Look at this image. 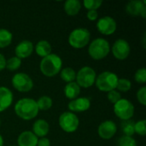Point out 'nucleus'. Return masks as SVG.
Wrapping results in <instances>:
<instances>
[{"instance_id":"nucleus-1","label":"nucleus","mask_w":146,"mask_h":146,"mask_svg":"<svg viewBox=\"0 0 146 146\" xmlns=\"http://www.w3.org/2000/svg\"><path fill=\"white\" fill-rule=\"evenodd\" d=\"M37 102L29 98H24L17 101L15 105V112L20 118L29 121L35 118L38 114Z\"/></svg>"},{"instance_id":"nucleus-2","label":"nucleus","mask_w":146,"mask_h":146,"mask_svg":"<svg viewBox=\"0 0 146 146\" xmlns=\"http://www.w3.org/2000/svg\"><path fill=\"white\" fill-rule=\"evenodd\" d=\"M40 71L46 77L56 76L62 68V58L54 53H50L45 57H43L40 62Z\"/></svg>"},{"instance_id":"nucleus-3","label":"nucleus","mask_w":146,"mask_h":146,"mask_svg":"<svg viewBox=\"0 0 146 146\" xmlns=\"http://www.w3.org/2000/svg\"><path fill=\"white\" fill-rule=\"evenodd\" d=\"M110 51V45L108 40L98 38L92 41L88 48L90 56L94 60H101L106 57Z\"/></svg>"},{"instance_id":"nucleus-4","label":"nucleus","mask_w":146,"mask_h":146,"mask_svg":"<svg viewBox=\"0 0 146 146\" xmlns=\"http://www.w3.org/2000/svg\"><path fill=\"white\" fill-rule=\"evenodd\" d=\"M118 80L119 78L116 74L110 71H104L97 76L95 84L99 91L109 92L116 89Z\"/></svg>"},{"instance_id":"nucleus-5","label":"nucleus","mask_w":146,"mask_h":146,"mask_svg":"<svg viewBox=\"0 0 146 146\" xmlns=\"http://www.w3.org/2000/svg\"><path fill=\"white\" fill-rule=\"evenodd\" d=\"M91 39V33L88 29L78 27L74 29L68 36V44L75 49H81L88 44Z\"/></svg>"},{"instance_id":"nucleus-6","label":"nucleus","mask_w":146,"mask_h":146,"mask_svg":"<svg viewBox=\"0 0 146 146\" xmlns=\"http://www.w3.org/2000/svg\"><path fill=\"white\" fill-rule=\"evenodd\" d=\"M96 78V71L89 66H85L76 73L75 80L80 87L89 88L95 84Z\"/></svg>"},{"instance_id":"nucleus-7","label":"nucleus","mask_w":146,"mask_h":146,"mask_svg":"<svg viewBox=\"0 0 146 146\" xmlns=\"http://www.w3.org/2000/svg\"><path fill=\"white\" fill-rule=\"evenodd\" d=\"M114 112L122 121L131 120L134 115V106L129 100L121 98L114 104Z\"/></svg>"},{"instance_id":"nucleus-8","label":"nucleus","mask_w":146,"mask_h":146,"mask_svg":"<svg viewBox=\"0 0 146 146\" xmlns=\"http://www.w3.org/2000/svg\"><path fill=\"white\" fill-rule=\"evenodd\" d=\"M80 125V121L78 116L70 111L63 112L59 116V126L66 133L75 132Z\"/></svg>"},{"instance_id":"nucleus-9","label":"nucleus","mask_w":146,"mask_h":146,"mask_svg":"<svg viewBox=\"0 0 146 146\" xmlns=\"http://www.w3.org/2000/svg\"><path fill=\"white\" fill-rule=\"evenodd\" d=\"M12 86L21 92H30L33 87V81L31 77L25 73H17L12 77Z\"/></svg>"},{"instance_id":"nucleus-10","label":"nucleus","mask_w":146,"mask_h":146,"mask_svg":"<svg viewBox=\"0 0 146 146\" xmlns=\"http://www.w3.org/2000/svg\"><path fill=\"white\" fill-rule=\"evenodd\" d=\"M131 51L129 43L123 38L117 39L112 46V53L118 60H125L128 57Z\"/></svg>"},{"instance_id":"nucleus-11","label":"nucleus","mask_w":146,"mask_h":146,"mask_svg":"<svg viewBox=\"0 0 146 146\" xmlns=\"http://www.w3.org/2000/svg\"><path fill=\"white\" fill-rule=\"evenodd\" d=\"M116 21L111 16H104L98 19L97 22V28L98 30L104 34V35H110L113 34L116 30Z\"/></svg>"},{"instance_id":"nucleus-12","label":"nucleus","mask_w":146,"mask_h":146,"mask_svg":"<svg viewBox=\"0 0 146 146\" xmlns=\"http://www.w3.org/2000/svg\"><path fill=\"white\" fill-rule=\"evenodd\" d=\"M117 132V126L116 124L110 120L103 121L98 129V135L103 139H110L114 137V135Z\"/></svg>"},{"instance_id":"nucleus-13","label":"nucleus","mask_w":146,"mask_h":146,"mask_svg":"<svg viewBox=\"0 0 146 146\" xmlns=\"http://www.w3.org/2000/svg\"><path fill=\"white\" fill-rule=\"evenodd\" d=\"M70 112H84L91 107V101L88 98L81 97L71 100L68 105Z\"/></svg>"},{"instance_id":"nucleus-14","label":"nucleus","mask_w":146,"mask_h":146,"mask_svg":"<svg viewBox=\"0 0 146 146\" xmlns=\"http://www.w3.org/2000/svg\"><path fill=\"white\" fill-rule=\"evenodd\" d=\"M33 44L29 40H22L21 41L15 49V56H17L20 59L27 58L30 56L33 51Z\"/></svg>"},{"instance_id":"nucleus-15","label":"nucleus","mask_w":146,"mask_h":146,"mask_svg":"<svg viewBox=\"0 0 146 146\" xmlns=\"http://www.w3.org/2000/svg\"><path fill=\"white\" fill-rule=\"evenodd\" d=\"M13 93L5 86H0V113L7 110L13 103Z\"/></svg>"},{"instance_id":"nucleus-16","label":"nucleus","mask_w":146,"mask_h":146,"mask_svg":"<svg viewBox=\"0 0 146 146\" xmlns=\"http://www.w3.org/2000/svg\"><path fill=\"white\" fill-rule=\"evenodd\" d=\"M38 139V137H36L33 132L25 131L19 135L17 144L18 146H37Z\"/></svg>"},{"instance_id":"nucleus-17","label":"nucleus","mask_w":146,"mask_h":146,"mask_svg":"<svg viewBox=\"0 0 146 146\" xmlns=\"http://www.w3.org/2000/svg\"><path fill=\"white\" fill-rule=\"evenodd\" d=\"M49 131H50V126L45 120L38 119L33 123V133L35 134L36 137L44 138L49 133Z\"/></svg>"},{"instance_id":"nucleus-18","label":"nucleus","mask_w":146,"mask_h":146,"mask_svg":"<svg viewBox=\"0 0 146 146\" xmlns=\"http://www.w3.org/2000/svg\"><path fill=\"white\" fill-rule=\"evenodd\" d=\"M146 1H141V0H133L130 1L127 6L126 10L127 12L133 16H138L140 15L143 9L145 7Z\"/></svg>"},{"instance_id":"nucleus-19","label":"nucleus","mask_w":146,"mask_h":146,"mask_svg":"<svg viewBox=\"0 0 146 146\" xmlns=\"http://www.w3.org/2000/svg\"><path fill=\"white\" fill-rule=\"evenodd\" d=\"M80 93V87L75 81L67 83V85L64 87V94L70 100H74L77 98Z\"/></svg>"},{"instance_id":"nucleus-20","label":"nucleus","mask_w":146,"mask_h":146,"mask_svg":"<svg viewBox=\"0 0 146 146\" xmlns=\"http://www.w3.org/2000/svg\"><path fill=\"white\" fill-rule=\"evenodd\" d=\"M81 8V3L79 0H67L64 3V10L68 15H76Z\"/></svg>"},{"instance_id":"nucleus-21","label":"nucleus","mask_w":146,"mask_h":146,"mask_svg":"<svg viewBox=\"0 0 146 146\" xmlns=\"http://www.w3.org/2000/svg\"><path fill=\"white\" fill-rule=\"evenodd\" d=\"M35 51L42 58L45 57L51 53V45L47 40H40L35 46Z\"/></svg>"},{"instance_id":"nucleus-22","label":"nucleus","mask_w":146,"mask_h":146,"mask_svg":"<svg viewBox=\"0 0 146 146\" xmlns=\"http://www.w3.org/2000/svg\"><path fill=\"white\" fill-rule=\"evenodd\" d=\"M60 76L62 78V80L67 83H70L75 80L76 78V72L74 70V68H70V67H66L64 68H62V70L60 71Z\"/></svg>"},{"instance_id":"nucleus-23","label":"nucleus","mask_w":146,"mask_h":146,"mask_svg":"<svg viewBox=\"0 0 146 146\" xmlns=\"http://www.w3.org/2000/svg\"><path fill=\"white\" fill-rule=\"evenodd\" d=\"M13 35L5 28H0V48H5L11 44Z\"/></svg>"},{"instance_id":"nucleus-24","label":"nucleus","mask_w":146,"mask_h":146,"mask_svg":"<svg viewBox=\"0 0 146 146\" xmlns=\"http://www.w3.org/2000/svg\"><path fill=\"white\" fill-rule=\"evenodd\" d=\"M37 102V105L39 110H48L52 106V99L48 96L40 97Z\"/></svg>"},{"instance_id":"nucleus-25","label":"nucleus","mask_w":146,"mask_h":146,"mask_svg":"<svg viewBox=\"0 0 146 146\" xmlns=\"http://www.w3.org/2000/svg\"><path fill=\"white\" fill-rule=\"evenodd\" d=\"M134 125H135V122L132 120L123 121V122L121 123V129L125 136L132 137L135 133Z\"/></svg>"},{"instance_id":"nucleus-26","label":"nucleus","mask_w":146,"mask_h":146,"mask_svg":"<svg viewBox=\"0 0 146 146\" xmlns=\"http://www.w3.org/2000/svg\"><path fill=\"white\" fill-rule=\"evenodd\" d=\"M21 66V59L18 58L17 56H12L9 59L6 60L5 68L10 71H15L20 68Z\"/></svg>"},{"instance_id":"nucleus-27","label":"nucleus","mask_w":146,"mask_h":146,"mask_svg":"<svg viewBox=\"0 0 146 146\" xmlns=\"http://www.w3.org/2000/svg\"><path fill=\"white\" fill-rule=\"evenodd\" d=\"M132 86V83L128 79H125V78H121L118 80L117 82V86H116V89L118 90V92H128L131 89Z\"/></svg>"},{"instance_id":"nucleus-28","label":"nucleus","mask_w":146,"mask_h":146,"mask_svg":"<svg viewBox=\"0 0 146 146\" xmlns=\"http://www.w3.org/2000/svg\"><path fill=\"white\" fill-rule=\"evenodd\" d=\"M102 0H84L83 4L88 10H97L102 5Z\"/></svg>"},{"instance_id":"nucleus-29","label":"nucleus","mask_w":146,"mask_h":146,"mask_svg":"<svg viewBox=\"0 0 146 146\" xmlns=\"http://www.w3.org/2000/svg\"><path fill=\"white\" fill-rule=\"evenodd\" d=\"M118 146H137V143L133 137L123 135L118 140Z\"/></svg>"},{"instance_id":"nucleus-30","label":"nucleus","mask_w":146,"mask_h":146,"mask_svg":"<svg viewBox=\"0 0 146 146\" xmlns=\"http://www.w3.org/2000/svg\"><path fill=\"white\" fill-rule=\"evenodd\" d=\"M145 120H141L139 121L138 122H135L134 125V132L141 136H145L146 134V128H145Z\"/></svg>"},{"instance_id":"nucleus-31","label":"nucleus","mask_w":146,"mask_h":146,"mask_svg":"<svg viewBox=\"0 0 146 146\" xmlns=\"http://www.w3.org/2000/svg\"><path fill=\"white\" fill-rule=\"evenodd\" d=\"M134 79L138 83L145 84L146 82V70L145 68H141L138 69L135 73Z\"/></svg>"},{"instance_id":"nucleus-32","label":"nucleus","mask_w":146,"mask_h":146,"mask_svg":"<svg viewBox=\"0 0 146 146\" xmlns=\"http://www.w3.org/2000/svg\"><path fill=\"white\" fill-rule=\"evenodd\" d=\"M108 99L110 100V103H112L113 104H115V103H117L120 99H121V93L116 91V90H113L108 92Z\"/></svg>"},{"instance_id":"nucleus-33","label":"nucleus","mask_w":146,"mask_h":146,"mask_svg":"<svg viewBox=\"0 0 146 146\" xmlns=\"http://www.w3.org/2000/svg\"><path fill=\"white\" fill-rule=\"evenodd\" d=\"M137 99L142 104L146 105V87L143 86L137 92Z\"/></svg>"},{"instance_id":"nucleus-34","label":"nucleus","mask_w":146,"mask_h":146,"mask_svg":"<svg viewBox=\"0 0 146 146\" xmlns=\"http://www.w3.org/2000/svg\"><path fill=\"white\" fill-rule=\"evenodd\" d=\"M86 15L90 21H96L98 17V13L97 10H88Z\"/></svg>"},{"instance_id":"nucleus-35","label":"nucleus","mask_w":146,"mask_h":146,"mask_svg":"<svg viewBox=\"0 0 146 146\" xmlns=\"http://www.w3.org/2000/svg\"><path fill=\"white\" fill-rule=\"evenodd\" d=\"M37 146H50V141L48 138H40L39 139H38Z\"/></svg>"},{"instance_id":"nucleus-36","label":"nucleus","mask_w":146,"mask_h":146,"mask_svg":"<svg viewBox=\"0 0 146 146\" xmlns=\"http://www.w3.org/2000/svg\"><path fill=\"white\" fill-rule=\"evenodd\" d=\"M5 65H6V59L0 53V71H2L5 68Z\"/></svg>"},{"instance_id":"nucleus-37","label":"nucleus","mask_w":146,"mask_h":146,"mask_svg":"<svg viewBox=\"0 0 146 146\" xmlns=\"http://www.w3.org/2000/svg\"><path fill=\"white\" fill-rule=\"evenodd\" d=\"M140 15H141L143 18H145L146 17V6L144 8V9H143V10H142V12H141Z\"/></svg>"},{"instance_id":"nucleus-38","label":"nucleus","mask_w":146,"mask_h":146,"mask_svg":"<svg viewBox=\"0 0 146 146\" xmlns=\"http://www.w3.org/2000/svg\"><path fill=\"white\" fill-rule=\"evenodd\" d=\"M0 146H3V139L1 134H0Z\"/></svg>"},{"instance_id":"nucleus-39","label":"nucleus","mask_w":146,"mask_h":146,"mask_svg":"<svg viewBox=\"0 0 146 146\" xmlns=\"http://www.w3.org/2000/svg\"><path fill=\"white\" fill-rule=\"evenodd\" d=\"M0 125H1V120H0Z\"/></svg>"},{"instance_id":"nucleus-40","label":"nucleus","mask_w":146,"mask_h":146,"mask_svg":"<svg viewBox=\"0 0 146 146\" xmlns=\"http://www.w3.org/2000/svg\"><path fill=\"white\" fill-rule=\"evenodd\" d=\"M11 146H16V145H11Z\"/></svg>"}]
</instances>
